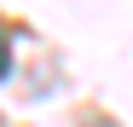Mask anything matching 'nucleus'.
<instances>
[{
	"instance_id": "obj_1",
	"label": "nucleus",
	"mask_w": 133,
	"mask_h": 127,
	"mask_svg": "<svg viewBox=\"0 0 133 127\" xmlns=\"http://www.w3.org/2000/svg\"><path fill=\"white\" fill-rule=\"evenodd\" d=\"M12 69V35H6V23H0V75Z\"/></svg>"
}]
</instances>
